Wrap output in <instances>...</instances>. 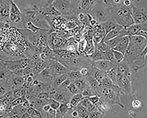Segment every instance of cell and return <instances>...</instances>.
Segmentation results:
<instances>
[{
    "label": "cell",
    "instance_id": "obj_1",
    "mask_svg": "<svg viewBox=\"0 0 147 118\" xmlns=\"http://www.w3.org/2000/svg\"><path fill=\"white\" fill-rule=\"evenodd\" d=\"M34 50L28 39L25 29L9 25L0 28V58L3 60L30 58Z\"/></svg>",
    "mask_w": 147,
    "mask_h": 118
},
{
    "label": "cell",
    "instance_id": "obj_2",
    "mask_svg": "<svg viewBox=\"0 0 147 118\" xmlns=\"http://www.w3.org/2000/svg\"><path fill=\"white\" fill-rule=\"evenodd\" d=\"M147 39L137 35L129 36V42L125 58L129 61H134L139 56L147 47Z\"/></svg>",
    "mask_w": 147,
    "mask_h": 118
},
{
    "label": "cell",
    "instance_id": "obj_3",
    "mask_svg": "<svg viewBox=\"0 0 147 118\" xmlns=\"http://www.w3.org/2000/svg\"><path fill=\"white\" fill-rule=\"evenodd\" d=\"M131 9L132 6H126L121 1L112 10L113 18L117 24L126 28L134 24L132 15Z\"/></svg>",
    "mask_w": 147,
    "mask_h": 118
},
{
    "label": "cell",
    "instance_id": "obj_4",
    "mask_svg": "<svg viewBox=\"0 0 147 118\" xmlns=\"http://www.w3.org/2000/svg\"><path fill=\"white\" fill-rule=\"evenodd\" d=\"M89 14L93 19L99 23L114 20L112 10L100 1L97 2Z\"/></svg>",
    "mask_w": 147,
    "mask_h": 118
},
{
    "label": "cell",
    "instance_id": "obj_5",
    "mask_svg": "<svg viewBox=\"0 0 147 118\" xmlns=\"http://www.w3.org/2000/svg\"><path fill=\"white\" fill-rule=\"evenodd\" d=\"M120 88L118 85L114 84L111 87L108 88H103L100 94L104 100L112 104H119L120 99L119 93ZM123 108V105L120 104Z\"/></svg>",
    "mask_w": 147,
    "mask_h": 118
},
{
    "label": "cell",
    "instance_id": "obj_6",
    "mask_svg": "<svg viewBox=\"0 0 147 118\" xmlns=\"http://www.w3.org/2000/svg\"><path fill=\"white\" fill-rule=\"evenodd\" d=\"M9 25L20 29H25L23 15L16 4L12 1L9 16Z\"/></svg>",
    "mask_w": 147,
    "mask_h": 118
},
{
    "label": "cell",
    "instance_id": "obj_7",
    "mask_svg": "<svg viewBox=\"0 0 147 118\" xmlns=\"http://www.w3.org/2000/svg\"><path fill=\"white\" fill-rule=\"evenodd\" d=\"M49 61L48 66L51 69L54 78L63 74L69 75L71 71L55 59L51 58Z\"/></svg>",
    "mask_w": 147,
    "mask_h": 118
},
{
    "label": "cell",
    "instance_id": "obj_8",
    "mask_svg": "<svg viewBox=\"0 0 147 118\" xmlns=\"http://www.w3.org/2000/svg\"><path fill=\"white\" fill-rule=\"evenodd\" d=\"M11 0H0V21L9 24Z\"/></svg>",
    "mask_w": 147,
    "mask_h": 118
},
{
    "label": "cell",
    "instance_id": "obj_9",
    "mask_svg": "<svg viewBox=\"0 0 147 118\" xmlns=\"http://www.w3.org/2000/svg\"><path fill=\"white\" fill-rule=\"evenodd\" d=\"M131 13L134 24H141L147 22V8L132 6Z\"/></svg>",
    "mask_w": 147,
    "mask_h": 118
},
{
    "label": "cell",
    "instance_id": "obj_10",
    "mask_svg": "<svg viewBox=\"0 0 147 118\" xmlns=\"http://www.w3.org/2000/svg\"><path fill=\"white\" fill-rule=\"evenodd\" d=\"M97 2L98 0H79L77 14H89Z\"/></svg>",
    "mask_w": 147,
    "mask_h": 118
},
{
    "label": "cell",
    "instance_id": "obj_11",
    "mask_svg": "<svg viewBox=\"0 0 147 118\" xmlns=\"http://www.w3.org/2000/svg\"><path fill=\"white\" fill-rule=\"evenodd\" d=\"M35 79L43 83L53 81L54 77L50 68L47 66L40 73L35 75Z\"/></svg>",
    "mask_w": 147,
    "mask_h": 118
},
{
    "label": "cell",
    "instance_id": "obj_12",
    "mask_svg": "<svg viewBox=\"0 0 147 118\" xmlns=\"http://www.w3.org/2000/svg\"><path fill=\"white\" fill-rule=\"evenodd\" d=\"M126 35H128L126 28L117 24L113 29L107 34L103 40L105 41L120 35L124 36Z\"/></svg>",
    "mask_w": 147,
    "mask_h": 118
},
{
    "label": "cell",
    "instance_id": "obj_13",
    "mask_svg": "<svg viewBox=\"0 0 147 118\" xmlns=\"http://www.w3.org/2000/svg\"><path fill=\"white\" fill-rule=\"evenodd\" d=\"M129 42V35H125L121 38L118 44L112 50L118 51L124 55L127 49Z\"/></svg>",
    "mask_w": 147,
    "mask_h": 118
},
{
    "label": "cell",
    "instance_id": "obj_14",
    "mask_svg": "<svg viewBox=\"0 0 147 118\" xmlns=\"http://www.w3.org/2000/svg\"><path fill=\"white\" fill-rule=\"evenodd\" d=\"M91 63L93 67L104 72L118 64H114L105 60L92 62Z\"/></svg>",
    "mask_w": 147,
    "mask_h": 118
},
{
    "label": "cell",
    "instance_id": "obj_15",
    "mask_svg": "<svg viewBox=\"0 0 147 118\" xmlns=\"http://www.w3.org/2000/svg\"><path fill=\"white\" fill-rule=\"evenodd\" d=\"M147 22H146L141 24H134L126 28L128 35L129 36L136 35L141 29L147 30Z\"/></svg>",
    "mask_w": 147,
    "mask_h": 118
},
{
    "label": "cell",
    "instance_id": "obj_16",
    "mask_svg": "<svg viewBox=\"0 0 147 118\" xmlns=\"http://www.w3.org/2000/svg\"><path fill=\"white\" fill-rule=\"evenodd\" d=\"M14 74L7 67L0 70V84L12 81Z\"/></svg>",
    "mask_w": 147,
    "mask_h": 118
},
{
    "label": "cell",
    "instance_id": "obj_17",
    "mask_svg": "<svg viewBox=\"0 0 147 118\" xmlns=\"http://www.w3.org/2000/svg\"><path fill=\"white\" fill-rule=\"evenodd\" d=\"M116 81L117 85L121 88H126L129 84V80L125 75H117Z\"/></svg>",
    "mask_w": 147,
    "mask_h": 118
},
{
    "label": "cell",
    "instance_id": "obj_18",
    "mask_svg": "<svg viewBox=\"0 0 147 118\" xmlns=\"http://www.w3.org/2000/svg\"><path fill=\"white\" fill-rule=\"evenodd\" d=\"M91 75L99 82L100 86H102V81L105 75V72L93 67Z\"/></svg>",
    "mask_w": 147,
    "mask_h": 118
},
{
    "label": "cell",
    "instance_id": "obj_19",
    "mask_svg": "<svg viewBox=\"0 0 147 118\" xmlns=\"http://www.w3.org/2000/svg\"><path fill=\"white\" fill-rule=\"evenodd\" d=\"M24 81V79L23 77L17 75L14 73L12 79L14 90L23 87Z\"/></svg>",
    "mask_w": 147,
    "mask_h": 118
},
{
    "label": "cell",
    "instance_id": "obj_20",
    "mask_svg": "<svg viewBox=\"0 0 147 118\" xmlns=\"http://www.w3.org/2000/svg\"><path fill=\"white\" fill-rule=\"evenodd\" d=\"M122 0H98V1L101 2L104 5L111 10L116 7Z\"/></svg>",
    "mask_w": 147,
    "mask_h": 118
},
{
    "label": "cell",
    "instance_id": "obj_21",
    "mask_svg": "<svg viewBox=\"0 0 147 118\" xmlns=\"http://www.w3.org/2000/svg\"><path fill=\"white\" fill-rule=\"evenodd\" d=\"M101 24L105 32V35L113 29L117 24L114 20H110Z\"/></svg>",
    "mask_w": 147,
    "mask_h": 118
},
{
    "label": "cell",
    "instance_id": "obj_22",
    "mask_svg": "<svg viewBox=\"0 0 147 118\" xmlns=\"http://www.w3.org/2000/svg\"><path fill=\"white\" fill-rule=\"evenodd\" d=\"M105 52L95 51L93 53L88 57L90 59L92 62L105 60Z\"/></svg>",
    "mask_w": 147,
    "mask_h": 118
},
{
    "label": "cell",
    "instance_id": "obj_23",
    "mask_svg": "<svg viewBox=\"0 0 147 118\" xmlns=\"http://www.w3.org/2000/svg\"><path fill=\"white\" fill-rule=\"evenodd\" d=\"M116 66L115 67L113 66L110 68L106 71L105 73V75L112 80L114 84L117 85L116 81Z\"/></svg>",
    "mask_w": 147,
    "mask_h": 118
},
{
    "label": "cell",
    "instance_id": "obj_24",
    "mask_svg": "<svg viewBox=\"0 0 147 118\" xmlns=\"http://www.w3.org/2000/svg\"><path fill=\"white\" fill-rule=\"evenodd\" d=\"M68 77V75L66 74L60 75L55 77L53 81V86L55 88L58 87Z\"/></svg>",
    "mask_w": 147,
    "mask_h": 118
},
{
    "label": "cell",
    "instance_id": "obj_25",
    "mask_svg": "<svg viewBox=\"0 0 147 118\" xmlns=\"http://www.w3.org/2000/svg\"><path fill=\"white\" fill-rule=\"evenodd\" d=\"M74 81L77 87L81 92L84 90L90 87L87 80L82 78Z\"/></svg>",
    "mask_w": 147,
    "mask_h": 118
},
{
    "label": "cell",
    "instance_id": "obj_26",
    "mask_svg": "<svg viewBox=\"0 0 147 118\" xmlns=\"http://www.w3.org/2000/svg\"><path fill=\"white\" fill-rule=\"evenodd\" d=\"M83 98L84 97L81 93H78L73 95L70 99L69 102L73 108H74L80 103Z\"/></svg>",
    "mask_w": 147,
    "mask_h": 118
},
{
    "label": "cell",
    "instance_id": "obj_27",
    "mask_svg": "<svg viewBox=\"0 0 147 118\" xmlns=\"http://www.w3.org/2000/svg\"><path fill=\"white\" fill-rule=\"evenodd\" d=\"M74 109L77 110L79 113V117H89V113L87 109L80 103Z\"/></svg>",
    "mask_w": 147,
    "mask_h": 118
},
{
    "label": "cell",
    "instance_id": "obj_28",
    "mask_svg": "<svg viewBox=\"0 0 147 118\" xmlns=\"http://www.w3.org/2000/svg\"><path fill=\"white\" fill-rule=\"evenodd\" d=\"M95 51L105 52L110 49L105 42L103 40L100 42L94 44Z\"/></svg>",
    "mask_w": 147,
    "mask_h": 118
},
{
    "label": "cell",
    "instance_id": "obj_29",
    "mask_svg": "<svg viewBox=\"0 0 147 118\" xmlns=\"http://www.w3.org/2000/svg\"><path fill=\"white\" fill-rule=\"evenodd\" d=\"M123 36L120 35L114 38L110 39L105 42L109 48L111 50L113 49L118 44L121 39Z\"/></svg>",
    "mask_w": 147,
    "mask_h": 118
},
{
    "label": "cell",
    "instance_id": "obj_30",
    "mask_svg": "<svg viewBox=\"0 0 147 118\" xmlns=\"http://www.w3.org/2000/svg\"><path fill=\"white\" fill-rule=\"evenodd\" d=\"M117 75H125L127 72V69L125 65L121 62L118 64L116 66Z\"/></svg>",
    "mask_w": 147,
    "mask_h": 118
},
{
    "label": "cell",
    "instance_id": "obj_31",
    "mask_svg": "<svg viewBox=\"0 0 147 118\" xmlns=\"http://www.w3.org/2000/svg\"><path fill=\"white\" fill-rule=\"evenodd\" d=\"M67 89L73 95L78 93H81V91L77 87L74 81L71 82Z\"/></svg>",
    "mask_w": 147,
    "mask_h": 118
},
{
    "label": "cell",
    "instance_id": "obj_32",
    "mask_svg": "<svg viewBox=\"0 0 147 118\" xmlns=\"http://www.w3.org/2000/svg\"><path fill=\"white\" fill-rule=\"evenodd\" d=\"M112 51L115 60L117 63H120L123 61L125 56L123 54L114 50H112Z\"/></svg>",
    "mask_w": 147,
    "mask_h": 118
},
{
    "label": "cell",
    "instance_id": "obj_33",
    "mask_svg": "<svg viewBox=\"0 0 147 118\" xmlns=\"http://www.w3.org/2000/svg\"><path fill=\"white\" fill-rule=\"evenodd\" d=\"M63 93H58V91L54 99L61 103H66L68 102L67 96Z\"/></svg>",
    "mask_w": 147,
    "mask_h": 118
},
{
    "label": "cell",
    "instance_id": "obj_34",
    "mask_svg": "<svg viewBox=\"0 0 147 118\" xmlns=\"http://www.w3.org/2000/svg\"><path fill=\"white\" fill-rule=\"evenodd\" d=\"M68 75L69 77L73 81H75L83 77L79 70L71 71Z\"/></svg>",
    "mask_w": 147,
    "mask_h": 118
},
{
    "label": "cell",
    "instance_id": "obj_35",
    "mask_svg": "<svg viewBox=\"0 0 147 118\" xmlns=\"http://www.w3.org/2000/svg\"><path fill=\"white\" fill-rule=\"evenodd\" d=\"M105 60L114 64H118L116 62L112 50L105 52Z\"/></svg>",
    "mask_w": 147,
    "mask_h": 118
},
{
    "label": "cell",
    "instance_id": "obj_36",
    "mask_svg": "<svg viewBox=\"0 0 147 118\" xmlns=\"http://www.w3.org/2000/svg\"><path fill=\"white\" fill-rule=\"evenodd\" d=\"M113 85L112 80L105 75L102 81V87L103 88H108L111 87Z\"/></svg>",
    "mask_w": 147,
    "mask_h": 118
},
{
    "label": "cell",
    "instance_id": "obj_37",
    "mask_svg": "<svg viewBox=\"0 0 147 118\" xmlns=\"http://www.w3.org/2000/svg\"><path fill=\"white\" fill-rule=\"evenodd\" d=\"M48 104L51 108L57 110L59 107L61 103L55 99L50 98L48 100Z\"/></svg>",
    "mask_w": 147,
    "mask_h": 118
},
{
    "label": "cell",
    "instance_id": "obj_38",
    "mask_svg": "<svg viewBox=\"0 0 147 118\" xmlns=\"http://www.w3.org/2000/svg\"><path fill=\"white\" fill-rule=\"evenodd\" d=\"M58 109L62 115L63 118L65 117L69 111L65 103H61Z\"/></svg>",
    "mask_w": 147,
    "mask_h": 118
},
{
    "label": "cell",
    "instance_id": "obj_39",
    "mask_svg": "<svg viewBox=\"0 0 147 118\" xmlns=\"http://www.w3.org/2000/svg\"><path fill=\"white\" fill-rule=\"evenodd\" d=\"M26 100L24 97L18 98L14 99L12 101L11 104L13 107L15 106L23 104Z\"/></svg>",
    "mask_w": 147,
    "mask_h": 118
},
{
    "label": "cell",
    "instance_id": "obj_40",
    "mask_svg": "<svg viewBox=\"0 0 147 118\" xmlns=\"http://www.w3.org/2000/svg\"><path fill=\"white\" fill-rule=\"evenodd\" d=\"M69 77L66 79L59 87V88L61 90L67 89V88L72 81Z\"/></svg>",
    "mask_w": 147,
    "mask_h": 118
},
{
    "label": "cell",
    "instance_id": "obj_41",
    "mask_svg": "<svg viewBox=\"0 0 147 118\" xmlns=\"http://www.w3.org/2000/svg\"><path fill=\"white\" fill-rule=\"evenodd\" d=\"M79 71L81 76L83 77H86L90 75V71L86 67H84L81 68Z\"/></svg>",
    "mask_w": 147,
    "mask_h": 118
},
{
    "label": "cell",
    "instance_id": "obj_42",
    "mask_svg": "<svg viewBox=\"0 0 147 118\" xmlns=\"http://www.w3.org/2000/svg\"><path fill=\"white\" fill-rule=\"evenodd\" d=\"M95 110L89 113V117L90 118H98L101 117V116L103 115V114Z\"/></svg>",
    "mask_w": 147,
    "mask_h": 118
},
{
    "label": "cell",
    "instance_id": "obj_43",
    "mask_svg": "<svg viewBox=\"0 0 147 118\" xmlns=\"http://www.w3.org/2000/svg\"><path fill=\"white\" fill-rule=\"evenodd\" d=\"M100 97L98 95H95L88 97L90 101L95 105L100 100Z\"/></svg>",
    "mask_w": 147,
    "mask_h": 118
},
{
    "label": "cell",
    "instance_id": "obj_44",
    "mask_svg": "<svg viewBox=\"0 0 147 118\" xmlns=\"http://www.w3.org/2000/svg\"><path fill=\"white\" fill-rule=\"evenodd\" d=\"M6 118L5 112V106L3 105L2 101L0 100V118Z\"/></svg>",
    "mask_w": 147,
    "mask_h": 118
},
{
    "label": "cell",
    "instance_id": "obj_45",
    "mask_svg": "<svg viewBox=\"0 0 147 118\" xmlns=\"http://www.w3.org/2000/svg\"><path fill=\"white\" fill-rule=\"evenodd\" d=\"M132 107L134 109H137L141 107V103L139 100H135L132 101Z\"/></svg>",
    "mask_w": 147,
    "mask_h": 118
},
{
    "label": "cell",
    "instance_id": "obj_46",
    "mask_svg": "<svg viewBox=\"0 0 147 118\" xmlns=\"http://www.w3.org/2000/svg\"><path fill=\"white\" fill-rule=\"evenodd\" d=\"M136 35L147 39V30L141 29L138 32Z\"/></svg>",
    "mask_w": 147,
    "mask_h": 118
},
{
    "label": "cell",
    "instance_id": "obj_47",
    "mask_svg": "<svg viewBox=\"0 0 147 118\" xmlns=\"http://www.w3.org/2000/svg\"><path fill=\"white\" fill-rule=\"evenodd\" d=\"M56 110L51 108L49 111L47 112L51 118H56Z\"/></svg>",
    "mask_w": 147,
    "mask_h": 118
},
{
    "label": "cell",
    "instance_id": "obj_48",
    "mask_svg": "<svg viewBox=\"0 0 147 118\" xmlns=\"http://www.w3.org/2000/svg\"><path fill=\"white\" fill-rule=\"evenodd\" d=\"M71 115L72 117H79V113L77 110L73 109H71Z\"/></svg>",
    "mask_w": 147,
    "mask_h": 118
},
{
    "label": "cell",
    "instance_id": "obj_49",
    "mask_svg": "<svg viewBox=\"0 0 147 118\" xmlns=\"http://www.w3.org/2000/svg\"><path fill=\"white\" fill-rule=\"evenodd\" d=\"M51 107L49 104H46L44 105L42 107V111L46 112H48L50 109Z\"/></svg>",
    "mask_w": 147,
    "mask_h": 118
},
{
    "label": "cell",
    "instance_id": "obj_50",
    "mask_svg": "<svg viewBox=\"0 0 147 118\" xmlns=\"http://www.w3.org/2000/svg\"><path fill=\"white\" fill-rule=\"evenodd\" d=\"M6 67L4 60H3V59L0 60V70Z\"/></svg>",
    "mask_w": 147,
    "mask_h": 118
},
{
    "label": "cell",
    "instance_id": "obj_51",
    "mask_svg": "<svg viewBox=\"0 0 147 118\" xmlns=\"http://www.w3.org/2000/svg\"><path fill=\"white\" fill-rule=\"evenodd\" d=\"M56 118H63L62 115H61L58 109L56 110Z\"/></svg>",
    "mask_w": 147,
    "mask_h": 118
},
{
    "label": "cell",
    "instance_id": "obj_52",
    "mask_svg": "<svg viewBox=\"0 0 147 118\" xmlns=\"http://www.w3.org/2000/svg\"><path fill=\"white\" fill-rule=\"evenodd\" d=\"M129 114L131 116H134L135 115V113L133 111H129Z\"/></svg>",
    "mask_w": 147,
    "mask_h": 118
},
{
    "label": "cell",
    "instance_id": "obj_53",
    "mask_svg": "<svg viewBox=\"0 0 147 118\" xmlns=\"http://www.w3.org/2000/svg\"><path fill=\"white\" fill-rule=\"evenodd\" d=\"M11 1H13L14 0H11Z\"/></svg>",
    "mask_w": 147,
    "mask_h": 118
},
{
    "label": "cell",
    "instance_id": "obj_54",
    "mask_svg": "<svg viewBox=\"0 0 147 118\" xmlns=\"http://www.w3.org/2000/svg\"></svg>",
    "mask_w": 147,
    "mask_h": 118
}]
</instances>
